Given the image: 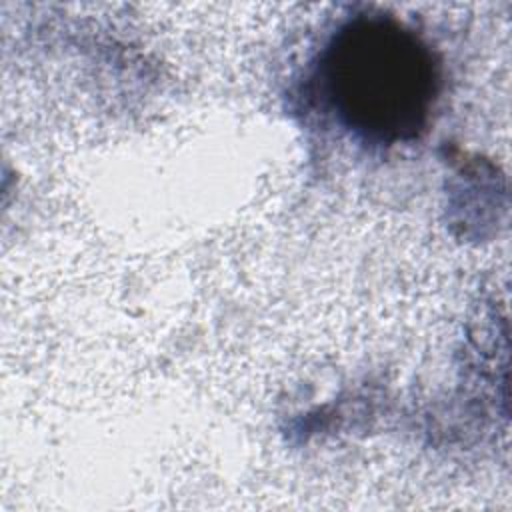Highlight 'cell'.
<instances>
[{"mask_svg": "<svg viewBox=\"0 0 512 512\" xmlns=\"http://www.w3.org/2000/svg\"><path fill=\"white\" fill-rule=\"evenodd\" d=\"M320 94L334 118L370 144L420 138L442 74L416 30L386 14H358L330 36L318 64Z\"/></svg>", "mask_w": 512, "mask_h": 512, "instance_id": "obj_1", "label": "cell"}]
</instances>
